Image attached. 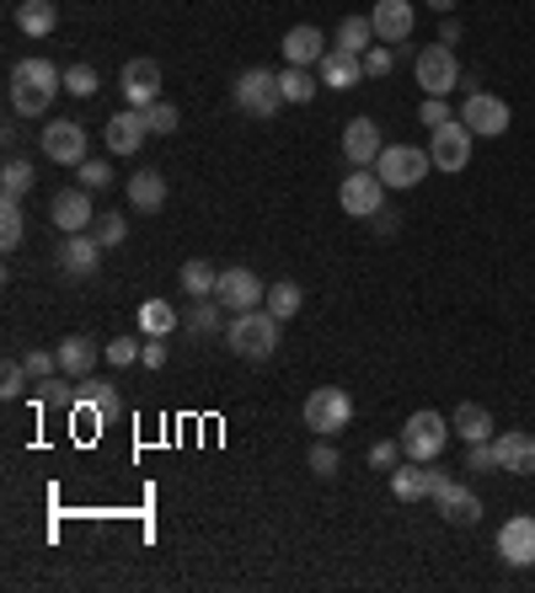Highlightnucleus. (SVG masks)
Listing matches in <instances>:
<instances>
[{"label":"nucleus","mask_w":535,"mask_h":593,"mask_svg":"<svg viewBox=\"0 0 535 593\" xmlns=\"http://www.w3.org/2000/svg\"><path fill=\"white\" fill-rule=\"evenodd\" d=\"M54 91H65V70H54L48 59H22V65H11V113H22V119H43L48 113V102H54Z\"/></svg>","instance_id":"1"},{"label":"nucleus","mask_w":535,"mask_h":593,"mask_svg":"<svg viewBox=\"0 0 535 593\" xmlns=\"http://www.w3.org/2000/svg\"><path fill=\"white\" fill-rule=\"evenodd\" d=\"M279 326H285V321L268 316L263 305H257V311H242V316L225 326V348H231L236 358L263 363V358H274V348H279Z\"/></svg>","instance_id":"2"},{"label":"nucleus","mask_w":535,"mask_h":593,"mask_svg":"<svg viewBox=\"0 0 535 593\" xmlns=\"http://www.w3.org/2000/svg\"><path fill=\"white\" fill-rule=\"evenodd\" d=\"M450 417H439V412H412L408 423H402V455L408 460H439L445 455V444H450Z\"/></svg>","instance_id":"3"},{"label":"nucleus","mask_w":535,"mask_h":593,"mask_svg":"<svg viewBox=\"0 0 535 593\" xmlns=\"http://www.w3.org/2000/svg\"><path fill=\"white\" fill-rule=\"evenodd\" d=\"M354 423V395L337 391V385H322V391L305 395V428L316 438H337Z\"/></svg>","instance_id":"4"},{"label":"nucleus","mask_w":535,"mask_h":593,"mask_svg":"<svg viewBox=\"0 0 535 593\" xmlns=\"http://www.w3.org/2000/svg\"><path fill=\"white\" fill-rule=\"evenodd\" d=\"M412 76H417V86H423L428 97H450L455 86H460V59H455L450 43H428V48H417Z\"/></svg>","instance_id":"5"},{"label":"nucleus","mask_w":535,"mask_h":593,"mask_svg":"<svg viewBox=\"0 0 535 593\" xmlns=\"http://www.w3.org/2000/svg\"><path fill=\"white\" fill-rule=\"evenodd\" d=\"M231 97H236V108H242L247 119H274V113L285 108V91H279V76H274V70H242Z\"/></svg>","instance_id":"6"},{"label":"nucleus","mask_w":535,"mask_h":593,"mask_svg":"<svg viewBox=\"0 0 535 593\" xmlns=\"http://www.w3.org/2000/svg\"><path fill=\"white\" fill-rule=\"evenodd\" d=\"M428 166H434V156L417 150V145H386L380 160H375V177H380L386 188H417V182L428 177Z\"/></svg>","instance_id":"7"},{"label":"nucleus","mask_w":535,"mask_h":593,"mask_svg":"<svg viewBox=\"0 0 535 593\" xmlns=\"http://www.w3.org/2000/svg\"><path fill=\"white\" fill-rule=\"evenodd\" d=\"M434 503H439V518L445 524H460V529H471L477 518H482V497L471 492V486H460L450 471H434V492H428Z\"/></svg>","instance_id":"8"},{"label":"nucleus","mask_w":535,"mask_h":593,"mask_svg":"<svg viewBox=\"0 0 535 593\" xmlns=\"http://www.w3.org/2000/svg\"><path fill=\"white\" fill-rule=\"evenodd\" d=\"M386 182L375 177V171H348L343 177V188H337V203H343V214H354V220H375L380 209H386Z\"/></svg>","instance_id":"9"},{"label":"nucleus","mask_w":535,"mask_h":593,"mask_svg":"<svg viewBox=\"0 0 535 593\" xmlns=\"http://www.w3.org/2000/svg\"><path fill=\"white\" fill-rule=\"evenodd\" d=\"M214 300H220L231 316H242V311H257V305L268 300V289H263V278L252 273V268H220Z\"/></svg>","instance_id":"10"},{"label":"nucleus","mask_w":535,"mask_h":593,"mask_svg":"<svg viewBox=\"0 0 535 593\" xmlns=\"http://www.w3.org/2000/svg\"><path fill=\"white\" fill-rule=\"evenodd\" d=\"M471 139H477V134H471V128H466L460 119H450L445 128H434V139H428V156H434V166H439V171H466V166H471Z\"/></svg>","instance_id":"11"},{"label":"nucleus","mask_w":535,"mask_h":593,"mask_svg":"<svg viewBox=\"0 0 535 593\" xmlns=\"http://www.w3.org/2000/svg\"><path fill=\"white\" fill-rule=\"evenodd\" d=\"M509 102L503 97H493V91H471L466 97V108H460V123L471 128V134H488V139H498L503 128H509Z\"/></svg>","instance_id":"12"},{"label":"nucleus","mask_w":535,"mask_h":593,"mask_svg":"<svg viewBox=\"0 0 535 593\" xmlns=\"http://www.w3.org/2000/svg\"><path fill=\"white\" fill-rule=\"evenodd\" d=\"M43 156L54 166H81L86 160V128L76 119H54L43 128Z\"/></svg>","instance_id":"13"},{"label":"nucleus","mask_w":535,"mask_h":593,"mask_svg":"<svg viewBox=\"0 0 535 593\" xmlns=\"http://www.w3.org/2000/svg\"><path fill=\"white\" fill-rule=\"evenodd\" d=\"M119 86H124L129 108H151V102H161V65L156 59H129Z\"/></svg>","instance_id":"14"},{"label":"nucleus","mask_w":535,"mask_h":593,"mask_svg":"<svg viewBox=\"0 0 535 593\" xmlns=\"http://www.w3.org/2000/svg\"><path fill=\"white\" fill-rule=\"evenodd\" d=\"M48 220L65 231V236H81L97 225V209H91V193L86 188H65V193H54V209H48Z\"/></svg>","instance_id":"15"},{"label":"nucleus","mask_w":535,"mask_h":593,"mask_svg":"<svg viewBox=\"0 0 535 593\" xmlns=\"http://www.w3.org/2000/svg\"><path fill=\"white\" fill-rule=\"evenodd\" d=\"M370 27L380 43H408L417 27V11H412V0H375Z\"/></svg>","instance_id":"16"},{"label":"nucleus","mask_w":535,"mask_h":593,"mask_svg":"<svg viewBox=\"0 0 535 593\" xmlns=\"http://www.w3.org/2000/svg\"><path fill=\"white\" fill-rule=\"evenodd\" d=\"M498 556L509 567H535V514H514L498 529Z\"/></svg>","instance_id":"17"},{"label":"nucleus","mask_w":535,"mask_h":593,"mask_svg":"<svg viewBox=\"0 0 535 593\" xmlns=\"http://www.w3.org/2000/svg\"><path fill=\"white\" fill-rule=\"evenodd\" d=\"M145 139H151V119H145V108H124V113L108 119V150H113V156H134Z\"/></svg>","instance_id":"18"},{"label":"nucleus","mask_w":535,"mask_h":593,"mask_svg":"<svg viewBox=\"0 0 535 593\" xmlns=\"http://www.w3.org/2000/svg\"><path fill=\"white\" fill-rule=\"evenodd\" d=\"M380 150H386L380 123L375 119H348V128H343V156H348V166H375Z\"/></svg>","instance_id":"19"},{"label":"nucleus","mask_w":535,"mask_h":593,"mask_svg":"<svg viewBox=\"0 0 535 593\" xmlns=\"http://www.w3.org/2000/svg\"><path fill=\"white\" fill-rule=\"evenodd\" d=\"M493 449H498V471L535 475V434H525V428H509V434L493 438Z\"/></svg>","instance_id":"20"},{"label":"nucleus","mask_w":535,"mask_h":593,"mask_svg":"<svg viewBox=\"0 0 535 593\" xmlns=\"http://www.w3.org/2000/svg\"><path fill=\"white\" fill-rule=\"evenodd\" d=\"M97 268H102V240L91 236V231H81V236H65V246H59V273L91 278Z\"/></svg>","instance_id":"21"},{"label":"nucleus","mask_w":535,"mask_h":593,"mask_svg":"<svg viewBox=\"0 0 535 593\" xmlns=\"http://www.w3.org/2000/svg\"><path fill=\"white\" fill-rule=\"evenodd\" d=\"M316 70H322V86H332V91H354V86L365 80V54H348V48H327Z\"/></svg>","instance_id":"22"},{"label":"nucleus","mask_w":535,"mask_h":593,"mask_svg":"<svg viewBox=\"0 0 535 593\" xmlns=\"http://www.w3.org/2000/svg\"><path fill=\"white\" fill-rule=\"evenodd\" d=\"M322 54H327V38H322V27L300 22V27H289V33H285V59H289V65L311 70V65H322Z\"/></svg>","instance_id":"23"},{"label":"nucleus","mask_w":535,"mask_h":593,"mask_svg":"<svg viewBox=\"0 0 535 593\" xmlns=\"http://www.w3.org/2000/svg\"><path fill=\"white\" fill-rule=\"evenodd\" d=\"M391 492H397L402 503L428 497V492H434V460H408V466H397V471H391Z\"/></svg>","instance_id":"24"},{"label":"nucleus","mask_w":535,"mask_h":593,"mask_svg":"<svg viewBox=\"0 0 535 593\" xmlns=\"http://www.w3.org/2000/svg\"><path fill=\"white\" fill-rule=\"evenodd\" d=\"M54 354H59V374H70V380H86V374L97 369V358H102V354H97V343L81 337V332H76V337H65Z\"/></svg>","instance_id":"25"},{"label":"nucleus","mask_w":535,"mask_h":593,"mask_svg":"<svg viewBox=\"0 0 535 593\" xmlns=\"http://www.w3.org/2000/svg\"><path fill=\"white\" fill-rule=\"evenodd\" d=\"M450 428L466 438V444H488V438H493V412H488L482 401H460L455 417H450Z\"/></svg>","instance_id":"26"},{"label":"nucleus","mask_w":535,"mask_h":593,"mask_svg":"<svg viewBox=\"0 0 535 593\" xmlns=\"http://www.w3.org/2000/svg\"><path fill=\"white\" fill-rule=\"evenodd\" d=\"M129 203L140 209V214H156L166 203V177L161 171H134L129 177Z\"/></svg>","instance_id":"27"},{"label":"nucleus","mask_w":535,"mask_h":593,"mask_svg":"<svg viewBox=\"0 0 535 593\" xmlns=\"http://www.w3.org/2000/svg\"><path fill=\"white\" fill-rule=\"evenodd\" d=\"M16 27H22L27 38L54 33V27H59V11H54V0H22V5H16Z\"/></svg>","instance_id":"28"},{"label":"nucleus","mask_w":535,"mask_h":593,"mask_svg":"<svg viewBox=\"0 0 535 593\" xmlns=\"http://www.w3.org/2000/svg\"><path fill=\"white\" fill-rule=\"evenodd\" d=\"M177 283H182V294H188V300H214V283H220V273L209 268L204 257H188V262H182V273H177Z\"/></svg>","instance_id":"29"},{"label":"nucleus","mask_w":535,"mask_h":593,"mask_svg":"<svg viewBox=\"0 0 535 593\" xmlns=\"http://www.w3.org/2000/svg\"><path fill=\"white\" fill-rule=\"evenodd\" d=\"M81 395H86V406H91V412H97L102 423H113V417L124 412V401H119V391H113L108 380H91V374H86V380H81Z\"/></svg>","instance_id":"30"},{"label":"nucleus","mask_w":535,"mask_h":593,"mask_svg":"<svg viewBox=\"0 0 535 593\" xmlns=\"http://www.w3.org/2000/svg\"><path fill=\"white\" fill-rule=\"evenodd\" d=\"M279 91H285V102H294V108H305V102H316V76L311 70H300V65H289V70H279Z\"/></svg>","instance_id":"31"},{"label":"nucleus","mask_w":535,"mask_h":593,"mask_svg":"<svg viewBox=\"0 0 535 593\" xmlns=\"http://www.w3.org/2000/svg\"><path fill=\"white\" fill-rule=\"evenodd\" d=\"M370 43H380L375 38V27H370V16H343V22H337V48L370 54Z\"/></svg>","instance_id":"32"},{"label":"nucleus","mask_w":535,"mask_h":593,"mask_svg":"<svg viewBox=\"0 0 535 593\" xmlns=\"http://www.w3.org/2000/svg\"><path fill=\"white\" fill-rule=\"evenodd\" d=\"M300 305H305V294H300V283H274V289H268V300H263V311H268V316H279V321H294L300 316Z\"/></svg>","instance_id":"33"},{"label":"nucleus","mask_w":535,"mask_h":593,"mask_svg":"<svg viewBox=\"0 0 535 593\" xmlns=\"http://www.w3.org/2000/svg\"><path fill=\"white\" fill-rule=\"evenodd\" d=\"M177 321H182V316H177L166 300H145V305H140V332H145V337H166Z\"/></svg>","instance_id":"34"},{"label":"nucleus","mask_w":535,"mask_h":593,"mask_svg":"<svg viewBox=\"0 0 535 593\" xmlns=\"http://www.w3.org/2000/svg\"><path fill=\"white\" fill-rule=\"evenodd\" d=\"M220 311H225L220 300H193V305H188V316H182V326H188V332H199V337H209V332H220Z\"/></svg>","instance_id":"35"},{"label":"nucleus","mask_w":535,"mask_h":593,"mask_svg":"<svg viewBox=\"0 0 535 593\" xmlns=\"http://www.w3.org/2000/svg\"><path fill=\"white\" fill-rule=\"evenodd\" d=\"M0 246H5V251L22 246V198H5V203H0Z\"/></svg>","instance_id":"36"},{"label":"nucleus","mask_w":535,"mask_h":593,"mask_svg":"<svg viewBox=\"0 0 535 593\" xmlns=\"http://www.w3.org/2000/svg\"><path fill=\"white\" fill-rule=\"evenodd\" d=\"M0 188L5 198H22L33 188V160H5V171H0Z\"/></svg>","instance_id":"37"},{"label":"nucleus","mask_w":535,"mask_h":593,"mask_svg":"<svg viewBox=\"0 0 535 593\" xmlns=\"http://www.w3.org/2000/svg\"><path fill=\"white\" fill-rule=\"evenodd\" d=\"M91 236L102 240V251H108V246H124V240H129V220H124V214H97Z\"/></svg>","instance_id":"38"},{"label":"nucleus","mask_w":535,"mask_h":593,"mask_svg":"<svg viewBox=\"0 0 535 593\" xmlns=\"http://www.w3.org/2000/svg\"><path fill=\"white\" fill-rule=\"evenodd\" d=\"M76 177H81L86 193H102V188L113 182V166H108V160H91V156H86L81 166H76Z\"/></svg>","instance_id":"39"},{"label":"nucleus","mask_w":535,"mask_h":593,"mask_svg":"<svg viewBox=\"0 0 535 593\" xmlns=\"http://www.w3.org/2000/svg\"><path fill=\"white\" fill-rule=\"evenodd\" d=\"M397 466H402V438L370 444V471H397Z\"/></svg>","instance_id":"40"},{"label":"nucleus","mask_w":535,"mask_h":593,"mask_svg":"<svg viewBox=\"0 0 535 593\" xmlns=\"http://www.w3.org/2000/svg\"><path fill=\"white\" fill-rule=\"evenodd\" d=\"M76 385H81V380H76ZM76 385H65V380H48V385L38 391V401H43V406H81L86 395L76 391Z\"/></svg>","instance_id":"41"},{"label":"nucleus","mask_w":535,"mask_h":593,"mask_svg":"<svg viewBox=\"0 0 535 593\" xmlns=\"http://www.w3.org/2000/svg\"><path fill=\"white\" fill-rule=\"evenodd\" d=\"M97 86H102V80H97L91 65H70V70H65V91H70V97H97Z\"/></svg>","instance_id":"42"},{"label":"nucleus","mask_w":535,"mask_h":593,"mask_svg":"<svg viewBox=\"0 0 535 593\" xmlns=\"http://www.w3.org/2000/svg\"><path fill=\"white\" fill-rule=\"evenodd\" d=\"M27 380H33V374H27V363H22V358H11V363H5V374H0V395H5V401H16V395L27 391Z\"/></svg>","instance_id":"43"},{"label":"nucleus","mask_w":535,"mask_h":593,"mask_svg":"<svg viewBox=\"0 0 535 593\" xmlns=\"http://www.w3.org/2000/svg\"><path fill=\"white\" fill-rule=\"evenodd\" d=\"M145 119H151V134H177L182 113H177L171 102H151V108H145Z\"/></svg>","instance_id":"44"},{"label":"nucleus","mask_w":535,"mask_h":593,"mask_svg":"<svg viewBox=\"0 0 535 593\" xmlns=\"http://www.w3.org/2000/svg\"><path fill=\"white\" fill-rule=\"evenodd\" d=\"M337 466H343V460H337V444H332V438H316V449H311V471L337 475Z\"/></svg>","instance_id":"45"},{"label":"nucleus","mask_w":535,"mask_h":593,"mask_svg":"<svg viewBox=\"0 0 535 593\" xmlns=\"http://www.w3.org/2000/svg\"><path fill=\"white\" fill-rule=\"evenodd\" d=\"M450 119H455V113H450V102H445V97H428V102L417 108V123H423V128H445Z\"/></svg>","instance_id":"46"},{"label":"nucleus","mask_w":535,"mask_h":593,"mask_svg":"<svg viewBox=\"0 0 535 593\" xmlns=\"http://www.w3.org/2000/svg\"><path fill=\"white\" fill-rule=\"evenodd\" d=\"M466 471H482V475H493V471H498V449H493V438H488V444H471V455H466Z\"/></svg>","instance_id":"47"},{"label":"nucleus","mask_w":535,"mask_h":593,"mask_svg":"<svg viewBox=\"0 0 535 593\" xmlns=\"http://www.w3.org/2000/svg\"><path fill=\"white\" fill-rule=\"evenodd\" d=\"M140 348H145V343H134V337H119V343H108V363H113V369H124V363H140Z\"/></svg>","instance_id":"48"},{"label":"nucleus","mask_w":535,"mask_h":593,"mask_svg":"<svg viewBox=\"0 0 535 593\" xmlns=\"http://www.w3.org/2000/svg\"><path fill=\"white\" fill-rule=\"evenodd\" d=\"M391 70H397V48H370V54H365V76H391Z\"/></svg>","instance_id":"49"},{"label":"nucleus","mask_w":535,"mask_h":593,"mask_svg":"<svg viewBox=\"0 0 535 593\" xmlns=\"http://www.w3.org/2000/svg\"><path fill=\"white\" fill-rule=\"evenodd\" d=\"M22 363H27V374H33V380H48V374L59 369V354H38V348H33Z\"/></svg>","instance_id":"50"},{"label":"nucleus","mask_w":535,"mask_h":593,"mask_svg":"<svg viewBox=\"0 0 535 593\" xmlns=\"http://www.w3.org/2000/svg\"><path fill=\"white\" fill-rule=\"evenodd\" d=\"M140 363H145V369H161V363H166V337H145V348H140Z\"/></svg>","instance_id":"51"},{"label":"nucleus","mask_w":535,"mask_h":593,"mask_svg":"<svg viewBox=\"0 0 535 593\" xmlns=\"http://www.w3.org/2000/svg\"><path fill=\"white\" fill-rule=\"evenodd\" d=\"M439 43H460V22H455V16H445V27H439Z\"/></svg>","instance_id":"52"},{"label":"nucleus","mask_w":535,"mask_h":593,"mask_svg":"<svg viewBox=\"0 0 535 593\" xmlns=\"http://www.w3.org/2000/svg\"><path fill=\"white\" fill-rule=\"evenodd\" d=\"M428 5H434L439 16H450V11H455V0H428Z\"/></svg>","instance_id":"53"}]
</instances>
